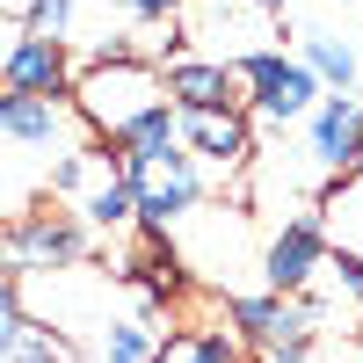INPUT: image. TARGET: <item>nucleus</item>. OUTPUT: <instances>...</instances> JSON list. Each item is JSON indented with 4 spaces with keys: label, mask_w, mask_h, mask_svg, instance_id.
<instances>
[{
    "label": "nucleus",
    "mask_w": 363,
    "mask_h": 363,
    "mask_svg": "<svg viewBox=\"0 0 363 363\" xmlns=\"http://www.w3.org/2000/svg\"><path fill=\"white\" fill-rule=\"evenodd\" d=\"M73 116L95 145H174V109H167V87L153 58H102V66H80L73 73Z\"/></svg>",
    "instance_id": "nucleus-1"
},
{
    "label": "nucleus",
    "mask_w": 363,
    "mask_h": 363,
    "mask_svg": "<svg viewBox=\"0 0 363 363\" xmlns=\"http://www.w3.org/2000/svg\"><path fill=\"white\" fill-rule=\"evenodd\" d=\"M116 167H124L138 233H153V240H167V225L203 203V167L182 153V138L174 145H131V153H116Z\"/></svg>",
    "instance_id": "nucleus-2"
},
{
    "label": "nucleus",
    "mask_w": 363,
    "mask_h": 363,
    "mask_svg": "<svg viewBox=\"0 0 363 363\" xmlns=\"http://www.w3.org/2000/svg\"><path fill=\"white\" fill-rule=\"evenodd\" d=\"M225 320H233V342L247 349L255 363H313L320 298H277V291H255V298H225Z\"/></svg>",
    "instance_id": "nucleus-3"
},
{
    "label": "nucleus",
    "mask_w": 363,
    "mask_h": 363,
    "mask_svg": "<svg viewBox=\"0 0 363 363\" xmlns=\"http://www.w3.org/2000/svg\"><path fill=\"white\" fill-rule=\"evenodd\" d=\"M87 225L66 211H22L15 225H0V269L8 277H44V269H80L87 262Z\"/></svg>",
    "instance_id": "nucleus-4"
},
{
    "label": "nucleus",
    "mask_w": 363,
    "mask_h": 363,
    "mask_svg": "<svg viewBox=\"0 0 363 363\" xmlns=\"http://www.w3.org/2000/svg\"><path fill=\"white\" fill-rule=\"evenodd\" d=\"M233 73L247 87L255 116H269V124H306L320 109V80L298 66V58H284V51H255V58H240Z\"/></svg>",
    "instance_id": "nucleus-5"
},
{
    "label": "nucleus",
    "mask_w": 363,
    "mask_h": 363,
    "mask_svg": "<svg viewBox=\"0 0 363 363\" xmlns=\"http://www.w3.org/2000/svg\"><path fill=\"white\" fill-rule=\"evenodd\" d=\"M306 153L320 174H335L342 189L363 174V102L356 95H320V109L306 116Z\"/></svg>",
    "instance_id": "nucleus-6"
},
{
    "label": "nucleus",
    "mask_w": 363,
    "mask_h": 363,
    "mask_svg": "<svg viewBox=\"0 0 363 363\" xmlns=\"http://www.w3.org/2000/svg\"><path fill=\"white\" fill-rule=\"evenodd\" d=\"M174 138H182V153L196 167H211V174H240L255 160V131H247L240 109H189V116H174Z\"/></svg>",
    "instance_id": "nucleus-7"
},
{
    "label": "nucleus",
    "mask_w": 363,
    "mask_h": 363,
    "mask_svg": "<svg viewBox=\"0 0 363 363\" xmlns=\"http://www.w3.org/2000/svg\"><path fill=\"white\" fill-rule=\"evenodd\" d=\"M327 269V225L313 218V211H298V218L269 240V255H262V277L277 298H306V284Z\"/></svg>",
    "instance_id": "nucleus-8"
},
{
    "label": "nucleus",
    "mask_w": 363,
    "mask_h": 363,
    "mask_svg": "<svg viewBox=\"0 0 363 363\" xmlns=\"http://www.w3.org/2000/svg\"><path fill=\"white\" fill-rule=\"evenodd\" d=\"M0 95H51V102H66L73 95V51L51 44V37H15L8 58H0Z\"/></svg>",
    "instance_id": "nucleus-9"
},
{
    "label": "nucleus",
    "mask_w": 363,
    "mask_h": 363,
    "mask_svg": "<svg viewBox=\"0 0 363 363\" xmlns=\"http://www.w3.org/2000/svg\"><path fill=\"white\" fill-rule=\"evenodd\" d=\"M73 131H80L73 102H51V95H0V138L22 145V153H66Z\"/></svg>",
    "instance_id": "nucleus-10"
},
{
    "label": "nucleus",
    "mask_w": 363,
    "mask_h": 363,
    "mask_svg": "<svg viewBox=\"0 0 363 363\" xmlns=\"http://www.w3.org/2000/svg\"><path fill=\"white\" fill-rule=\"evenodd\" d=\"M160 87H167L174 116H189V109H240V73L225 58H182V66L160 73Z\"/></svg>",
    "instance_id": "nucleus-11"
},
{
    "label": "nucleus",
    "mask_w": 363,
    "mask_h": 363,
    "mask_svg": "<svg viewBox=\"0 0 363 363\" xmlns=\"http://www.w3.org/2000/svg\"><path fill=\"white\" fill-rule=\"evenodd\" d=\"M291 37H298V66L320 80V95H356L363 58L349 37H335V29H291Z\"/></svg>",
    "instance_id": "nucleus-12"
},
{
    "label": "nucleus",
    "mask_w": 363,
    "mask_h": 363,
    "mask_svg": "<svg viewBox=\"0 0 363 363\" xmlns=\"http://www.w3.org/2000/svg\"><path fill=\"white\" fill-rule=\"evenodd\" d=\"M167 327L160 313H124V320H109L102 327V363H167Z\"/></svg>",
    "instance_id": "nucleus-13"
},
{
    "label": "nucleus",
    "mask_w": 363,
    "mask_h": 363,
    "mask_svg": "<svg viewBox=\"0 0 363 363\" xmlns=\"http://www.w3.org/2000/svg\"><path fill=\"white\" fill-rule=\"evenodd\" d=\"M174 363H247V349H240L225 327H203V335H189L174 349Z\"/></svg>",
    "instance_id": "nucleus-14"
},
{
    "label": "nucleus",
    "mask_w": 363,
    "mask_h": 363,
    "mask_svg": "<svg viewBox=\"0 0 363 363\" xmlns=\"http://www.w3.org/2000/svg\"><path fill=\"white\" fill-rule=\"evenodd\" d=\"M15 327H22V291H15V277H8V269H0V356H8Z\"/></svg>",
    "instance_id": "nucleus-15"
},
{
    "label": "nucleus",
    "mask_w": 363,
    "mask_h": 363,
    "mask_svg": "<svg viewBox=\"0 0 363 363\" xmlns=\"http://www.w3.org/2000/svg\"><path fill=\"white\" fill-rule=\"evenodd\" d=\"M124 8H131V22H174L182 0H124Z\"/></svg>",
    "instance_id": "nucleus-16"
},
{
    "label": "nucleus",
    "mask_w": 363,
    "mask_h": 363,
    "mask_svg": "<svg viewBox=\"0 0 363 363\" xmlns=\"http://www.w3.org/2000/svg\"><path fill=\"white\" fill-rule=\"evenodd\" d=\"M335 277H342L349 298H363V255H335Z\"/></svg>",
    "instance_id": "nucleus-17"
},
{
    "label": "nucleus",
    "mask_w": 363,
    "mask_h": 363,
    "mask_svg": "<svg viewBox=\"0 0 363 363\" xmlns=\"http://www.w3.org/2000/svg\"><path fill=\"white\" fill-rule=\"evenodd\" d=\"M29 8H37V0H0V15H8V22H22V29H29Z\"/></svg>",
    "instance_id": "nucleus-18"
},
{
    "label": "nucleus",
    "mask_w": 363,
    "mask_h": 363,
    "mask_svg": "<svg viewBox=\"0 0 363 363\" xmlns=\"http://www.w3.org/2000/svg\"><path fill=\"white\" fill-rule=\"evenodd\" d=\"M240 8H255V15H284L291 0H240Z\"/></svg>",
    "instance_id": "nucleus-19"
},
{
    "label": "nucleus",
    "mask_w": 363,
    "mask_h": 363,
    "mask_svg": "<svg viewBox=\"0 0 363 363\" xmlns=\"http://www.w3.org/2000/svg\"><path fill=\"white\" fill-rule=\"evenodd\" d=\"M0 58H8V51H0Z\"/></svg>",
    "instance_id": "nucleus-20"
}]
</instances>
